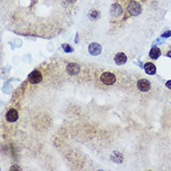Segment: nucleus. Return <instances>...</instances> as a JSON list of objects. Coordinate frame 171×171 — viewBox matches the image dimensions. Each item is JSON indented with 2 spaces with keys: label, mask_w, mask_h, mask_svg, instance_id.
<instances>
[{
  "label": "nucleus",
  "mask_w": 171,
  "mask_h": 171,
  "mask_svg": "<svg viewBox=\"0 0 171 171\" xmlns=\"http://www.w3.org/2000/svg\"><path fill=\"white\" fill-rule=\"evenodd\" d=\"M18 119H19V113L14 108H10L6 114V120L9 122H15Z\"/></svg>",
  "instance_id": "7"
},
{
  "label": "nucleus",
  "mask_w": 171,
  "mask_h": 171,
  "mask_svg": "<svg viewBox=\"0 0 171 171\" xmlns=\"http://www.w3.org/2000/svg\"><path fill=\"white\" fill-rule=\"evenodd\" d=\"M144 69L148 75H154L156 73V67L154 66V64L151 63V62H148V63L144 65Z\"/></svg>",
  "instance_id": "10"
},
{
  "label": "nucleus",
  "mask_w": 171,
  "mask_h": 171,
  "mask_svg": "<svg viewBox=\"0 0 171 171\" xmlns=\"http://www.w3.org/2000/svg\"><path fill=\"white\" fill-rule=\"evenodd\" d=\"M166 86L168 88V89H170L171 90V81H168V82H166Z\"/></svg>",
  "instance_id": "15"
},
{
  "label": "nucleus",
  "mask_w": 171,
  "mask_h": 171,
  "mask_svg": "<svg viewBox=\"0 0 171 171\" xmlns=\"http://www.w3.org/2000/svg\"><path fill=\"white\" fill-rule=\"evenodd\" d=\"M136 86H137V89L139 91L145 93V92H148L151 89V82L146 79H141V80L137 81Z\"/></svg>",
  "instance_id": "5"
},
{
  "label": "nucleus",
  "mask_w": 171,
  "mask_h": 171,
  "mask_svg": "<svg viewBox=\"0 0 171 171\" xmlns=\"http://www.w3.org/2000/svg\"><path fill=\"white\" fill-rule=\"evenodd\" d=\"M111 159L114 162H116V163H121L122 161L123 157H122V155L119 151H114L112 153V155H111Z\"/></svg>",
  "instance_id": "12"
},
{
  "label": "nucleus",
  "mask_w": 171,
  "mask_h": 171,
  "mask_svg": "<svg viewBox=\"0 0 171 171\" xmlns=\"http://www.w3.org/2000/svg\"><path fill=\"white\" fill-rule=\"evenodd\" d=\"M166 55H167V56H168V57H170V58H171V51H170V52H168V53H167V54H166Z\"/></svg>",
  "instance_id": "18"
},
{
  "label": "nucleus",
  "mask_w": 171,
  "mask_h": 171,
  "mask_svg": "<svg viewBox=\"0 0 171 171\" xmlns=\"http://www.w3.org/2000/svg\"><path fill=\"white\" fill-rule=\"evenodd\" d=\"M141 6L136 1H131L127 5V11L132 16H137L141 13Z\"/></svg>",
  "instance_id": "1"
},
{
  "label": "nucleus",
  "mask_w": 171,
  "mask_h": 171,
  "mask_svg": "<svg viewBox=\"0 0 171 171\" xmlns=\"http://www.w3.org/2000/svg\"><path fill=\"white\" fill-rule=\"evenodd\" d=\"M100 81L105 85H112L116 82V76L111 72H104L100 76Z\"/></svg>",
  "instance_id": "2"
},
{
  "label": "nucleus",
  "mask_w": 171,
  "mask_h": 171,
  "mask_svg": "<svg viewBox=\"0 0 171 171\" xmlns=\"http://www.w3.org/2000/svg\"><path fill=\"white\" fill-rule=\"evenodd\" d=\"M62 48L64 49V51L66 52V53H71V52H73V49H72V47L70 45H68V44H63L62 45Z\"/></svg>",
  "instance_id": "14"
},
{
  "label": "nucleus",
  "mask_w": 171,
  "mask_h": 171,
  "mask_svg": "<svg viewBox=\"0 0 171 171\" xmlns=\"http://www.w3.org/2000/svg\"><path fill=\"white\" fill-rule=\"evenodd\" d=\"M111 14L112 15L113 17L115 18H118L120 17L121 15L122 14V8L120 4L118 3H115L111 6Z\"/></svg>",
  "instance_id": "8"
},
{
  "label": "nucleus",
  "mask_w": 171,
  "mask_h": 171,
  "mask_svg": "<svg viewBox=\"0 0 171 171\" xmlns=\"http://www.w3.org/2000/svg\"><path fill=\"white\" fill-rule=\"evenodd\" d=\"M170 35H171V32H170V31H168V32H166V33H165L164 37H166V36L168 37V36H170Z\"/></svg>",
  "instance_id": "16"
},
{
  "label": "nucleus",
  "mask_w": 171,
  "mask_h": 171,
  "mask_svg": "<svg viewBox=\"0 0 171 171\" xmlns=\"http://www.w3.org/2000/svg\"><path fill=\"white\" fill-rule=\"evenodd\" d=\"M88 50H89V53L91 55L93 56H96V55H99L102 52V47L97 44V43H91L88 47Z\"/></svg>",
  "instance_id": "6"
},
{
  "label": "nucleus",
  "mask_w": 171,
  "mask_h": 171,
  "mask_svg": "<svg viewBox=\"0 0 171 171\" xmlns=\"http://www.w3.org/2000/svg\"><path fill=\"white\" fill-rule=\"evenodd\" d=\"M67 71L69 75L71 76H76L80 73L81 71V67L79 64L77 63H69L67 66Z\"/></svg>",
  "instance_id": "4"
},
{
  "label": "nucleus",
  "mask_w": 171,
  "mask_h": 171,
  "mask_svg": "<svg viewBox=\"0 0 171 171\" xmlns=\"http://www.w3.org/2000/svg\"><path fill=\"white\" fill-rule=\"evenodd\" d=\"M149 56H150V58H151V59H153V60L158 59V58L161 56V51H160V49L157 48V47H153V48L150 51Z\"/></svg>",
  "instance_id": "11"
},
{
  "label": "nucleus",
  "mask_w": 171,
  "mask_h": 171,
  "mask_svg": "<svg viewBox=\"0 0 171 171\" xmlns=\"http://www.w3.org/2000/svg\"><path fill=\"white\" fill-rule=\"evenodd\" d=\"M89 16H90L91 19L96 20V19H97V18L99 17V12H98L97 10H91V12H90V14H89Z\"/></svg>",
  "instance_id": "13"
},
{
  "label": "nucleus",
  "mask_w": 171,
  "mask_h": 171,
  "mask_svg": "<svg viewBox=\"0 0 171 171\" xmlns=\"http://www.w3.org/2000/svg\"><path fill=\"white\" fill-rule=\"evenodd\" d=\"M42 79H43L42 74L38 70H34L33 72H31L28 75V81H29L30 83H32V84L39 83L42 81Z\"/></svg>",
  "instance_id": "3"
},
{
  "label": "nucleus",
  "mask_w": 171,
  "mask_h": 171,
  "mask_svg": "<svg viewBox=\"0 0 171 171\" xmlns=\"http://www.w3.org/2000/svg\"><path fill=\"white\" fill-rule=\"evenodd\" d=\"M126 61H127V57H126V54L122 53H118L114 57V62H115V64L118 65V66L124 65L126 63Z\"/></svg>",
  "instance_id": "9"
},
{
  "label": "nucleus",
  "mask_w": 171,
  "mask_h": 171,
  "mask_svg": "<svg viewBox=\"0 0 171 171\" xmlns=\"http://www.w3.org/2000/svg\"><path fill=\"white\" fill-rule=\"evenodd\" d=\"M67 1H68L69 3H74V2H76V0H67Z\"/></svg>",
  "instance_id": "17"
}]
</instances>
